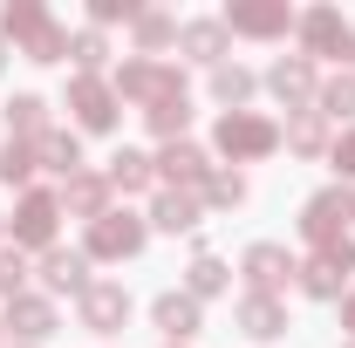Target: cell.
<instances>
[{"mask_svg": "<svg viewBox=\"0 0 355 348\" xmlns=\"http://www.w3.org/2000/svg\"><path fill=\"white\" fill-rule=\"evenodd\" d=\"M266 89H273L287 110H314V96H321V82H314V62H308V55H280V62L266 69Z\"/></svg>", "mask_w": 355, "mask_h": 348, "instance_id": "7c38bea8", "label": "cell"}, {"mask_svg": "<svg viewBox=\"0 0 355 348\" xmlns=\"http://www.w3.org/2000/svg\"><path fill=\"white\" fill-rule=\"evenodd\" d=\"M225 42H232V35H225L219 14H212V21H184V28H178V48H184L191 62H205V69H219V62H225Z\"/></svg>", "mask_w": 355, "mask_h": 348, "instance_id": "44dd1931", "label": "cell"}, {"mask_svg": "<svg viewBox=\"0 0 355 348\" xmlns=\"http://www.w3.org/2000/svg\"><path fill=\"white\" fill-rule=\"evenodd\" d=\"M280 143H287L294 157H328V150H335V137H328V116H321V110H294L287 130H280Z\"/></svg>", "mask_w": 355, "mask_h": 348, "instance_id": "ac0fdd59", "label": "cell"}, {"mask_svg": "<svg viewBox=\"0 0 355 348\" xmlns=\"http://www.w3.org/2000/svg\"><path fill=\"white\" fill-rule=\"evenodd\" d=\"M253 89H260V76H253V69H239V62H219V69H212V96H219L225 110H246V103H253Z\"/></svg>", "mask_w": 355, "mask_h": 348, "instance_id": "484cf974", "label": "cell"}, {"mask_svg": "<svg viewBox=\"0 0 355 348\" xmlns=\"http://www.w3.org/2000/svg\"><path fill=\"white\" fill-rule=\"evenodd\" d=\"M116 103H171V96H184V76H178L171 62H150V55H130L123 69H116Z\"/></svg>", "mask_w": 355, "mask_h": 348, "instance_id": "3957f363", "label": "cell"}, {"mask_svg": "<svg viewBox=\"0 0 355 348\" xmlns=\"http://www.w3.org/2000/svg\"><path fill=\"white\" fill-rule=\"evenodd\" d=\"M55 225H62V198L55 191H21V205L7 218V239H14V253H48L55 246Z\"/></svg>", "mask_w": 355, "mask_h": 348, "instance_id": "5b68a950", "label": "cell"}, {"mask_svg": "<svg viewBox=\"0 0 355 348\" xmlns=\"http://www.w3.org/2000/svg\"><path fill=\"white\" fill-rule=\"evenodd\" d=\"M144 123H150V130L164 137V143H178V137H184V123H191V96H171V103H150V110H144Z\"/></svg>", "mask_w": 355, "mask_h": 348, "instance_id": "f546056e", "label": "cell"}, {"mask_svg": "<svg viewBox=\"0 0 355 348\" xmlns=\"http://www.w3.org/2000/svg\"><path fill=\"white\" fill-rule=\"evenodd\" d=\"M328 164H335L342 177H355V123H349L342 137H335V150H328Z\"/></svg>", "mask_w": 355, "mask_h": 348, "instance_id": "d590c367", "label": "cell"}, {"mask_svg": "<svg viewBox=\"0 0 355 348\" xmlns=\"http://www.w3.org/2000/svg\"><path fill=\"white\" fill-rule=\"evenodd\" d=\"M349 273H355V239L321 246V253H308V260L294 266V280H301V294H308V301H342Z\"/></svg>", "mask_w": 355, "mask_h": 348, "instance_id": "8992f818", "label": "cell"}, {"mask_svg": "<svg viewBox=\"0 0 355 348\" xmlns=\"http://www.w3.org/2000/svg\"><path fill=\"white\" fill-rule=\"evenodd\" d=\"M28 177H35V143H14V137H7V150H0V184H21V191H28Z\"/></svg>", "mask_w": 355, "mask_h": 348, "instance_id": "d6a6232c", "label": "cell"}, {"mask_svg": "<svg viewBox=\"0 0 355 348\" xmlns=\"http://www.w3.org/2000/svg\"><path fill=\"white\" fill-rule=\"evenodd\" d=\"M314 110H321L328 123H342V116L355 123V69H342V76H328V82H321V96H314Z\"/></svg>", "mask_w": 355, "mask_h": 348, "instance_id": "83f0119b", "label": "cell"}, {"mask_svg": "<svg viewBox=\"0 0 355 348\" xmlns=\"http://www.w3.org/2000/svg\"><path fill=\"white\" fill-rule=\"evenodd\" d=\"M69 55H76V69H83V76H96V69L110 62V42H103V28H76V35H69Z\"/></svg>", "mask_w": 355, "mask_h": 348, "instance_id": "1f68e13d", "label": "cell"}, {"mask_svg": "<svg viewBox=\"0 0 355 348\" xmlns=\"http://www.w3.org/2000/svg\"><path fill=\"white\" fill-rule=\"evenodd\" d=\"M342 348H355V342H342Z\"/></svg>", "mask_w": 355, "mask_h": 348, "instance_id": "ab89813d", "label": "cell"}, {"mask_svg": "<svg viewBox=\"0 0 355 348\" xmlns=\"http://www.w3.org/2000/svg\"><path fill=\"white\" fill-rule=\"evenodd\" d=\"M0 69H7V42H0Z\"/></svg>", "mask_w": 355, "mask_h": 348, "instance_id": "74e56055", "label": "cell"}, {"mask_svg": "<svg viewBox=\"0 0 355 348\" xmlns=\"http://www.w3.org/2000/svg\"><path fill=\"white\" fill-rule=\"evenodd\" d=\"M76 307H83V328H89V335H123V321H130V294H123L116 280H96Z\"/></svg>", "mask_w": 355, "mask_h": 348, "instance_id": "8fae6325", "label": "cell"}, {"mask_svg": "<svg viewBox=\"0 0 355 348\" xmlns=\"http://www.w3.org/2000/svg\"><path fill=\"white\" fill-rule=\"evenodd\" d=\"M294 35H301V55L308 62H355V28L342 21V7H308L301 21H294Z\"/></svg>", "mask_w": 355, "mask_h": 348, "instance_id": "277c9868", "label": "cell"}, {"mask_svg": "<svg viewBox=\"0 0 355 348\" xmlns=\"http://www.w3.org/2000/svg\"><path fill=\"white\" fill-rule=\"evenodd\" d=\"M294 253H287V246H273V239H253V246H246V253H239V273H246V294H273V301H280V287H287V280H294Z\"/></svg>", "mask_w": 355, "mask_h": 348, "instance_id": "9c48e42d", "label": "cell"}, {"mask_svg": "<svg viewBox=\"0 0 355 348\" xmlns=\"http://www.w3.org/2000/svg\"><path fill=\"white\" fill-rule=\"evenodd\" d=\"M198 218H205V198L198 191H157L150 198V225L157 232H198Z\"/></svg>", "mask_w": 355, "mask_h": 348, "instance_id": "d6986e66", "label": "cell"}, {"mask_svg": "<svg viewBox=\"0 0 355 348\" xmlns=\"http://www.w3.org/2000/svg\"><path fill=\"white\" fill-rule=\"evenodd\" d=\"M42 28H48V7H42V0H7V7H0V42L28 48Z\"/></svg>", "mask_w": 355, "mask_h": 348, "instance_id": "603a6c76", "label": "cell"}, {"mask_svg": "<svg viewBox=\"0 0 355 348\" xmlns=\"http://www.w3.org/2000/svg\"><path fill=\"white\" fill-rule=\"evenodd\" d=\"M150 184H157V157H144V150L110 157V191H150Z\"/></svg>", "mask_w": 355, "mask_h": 348, "instance_id": "d4e9b609", "label": "cell"}, {"mask_svg": "<svg viewBox=\"0 0 355 348\" xmlns=\"http://www.w3.org/2000/svg\"><path fill=\"white\" fill-rule=\"evenodd\" d=\"M212 143H219L232 164H253V157H273V150H280V123H266V116H253V110H225Z\"/></svg>", "mask_w": 355, "mask_h": 348, "instance_id": "7a4b0ae2", "label": "cell"}, {"mask_svg": "<svg viewBox=\"0 0 355 348\" xmlns=\"http://www.w3.org/2000/svg\"><path fill=\"white\" fill-rule=\"evenodd\" d=\"M342 328H349V342H355V294H342Z\"/></svg>", "mask_w": 355, "mask_h": 348, "instance_id": "8d00e7d4", "label": "cell"}, {"mask_svg": "<svg viewBox=\"0 0 355 348\" xmlns=\"http://www.w3.org/2000/svg\"><path fill=\"white\" fill-rule=\"evenodd\" d=\"M171 42H178V21L164 14V7H144V14H137V55H150V62H157Z\"/></svg>", "mask_w": 355, "mask_h": 348, "instance_id": "4316f807", "label": "cell"}, {"mask_svg": "<svg viewBox=\"0 0 355 348\" xmlns=\"http://www.w3.org/2000/svg\"><path fill=\"white\" fill-rule=\"evenodd\" d=\"M116 89L103 82V76H76L69 82V116H76V130H116Z\"/></svg>", "mask_w": 355, "mask_h": 348, "instance_id": "30bf717a", "label": "cell"}, {"mask_svg": "<svg viewBox=\"0 0 355 348\" xmlns=\"http://www.w3.org/2000/svg\"><path fill=\"white\" fill-rule=\"evenodd\" d=\"M294 225H301V239H308L314 253H321V246H342L349 225H355V191H349V184H321L308 205H301Z\"/></svg>", "mask_w": 355, "mask_h": 348, "instance_id": "6da1fadb", "label": "cell"}, {"mask_svg": "<svg viewBox=\"0 0 355 348\" xmlns=\"http://www.w3.org/2000/svg\"><path fill=\"white\" fill-rule=\"evenodd\" d=\"M0 328H14L21 348H35V342L55 335V307H48L42 294H21V301H7V321H0Z\"/></svg>", "mask_w": 355, "mask_h": 348, "instance_id": "ffe728a7", "label": "cell"}, {"mask_svg": "<svg viewBox=\"0 0 355 348\" xmlns=\"http://www.w3.org/2000/svg\"><path fill=\"white\" fill-rule=\"evenodd\" d=\"M35 164H42V171H55L62 184H69V177L83 171V137H76V130H48L42 143H35Z\"/></svg>", "mask_w": 355, "mask_h": 348, "instance_id": "7402d4cb", "label": "cell"}, {"mask_svg": "<svg viewBox=\"0 0 355 348\" xmlns=\"http://www.w3.org/2000/svg\"><path fill=\"white\" fill-rule=\"evenodd\" d=\"M157 177H164V191H198V184L212 177V157H205L198 143H184V137H178V143L157 150Z\"/></svg>", "mask_w": 355, "mask_h": 348, "instance_id": "4fadbf2b", "label": "cell"}, {"mask_svg": "<svg viewBox=\"0 0 355 348\" xmlns=\"http://www.w3.org/2000/svg\"><path fill=\"white\" fill-rule=\"evenodd\" d=\"M0 239H7V218H0Z\"/></svg>", "mask_w": 355, "mask_h": 348, "instance_id": "f35d334b", "label": "cell"}, {"mask_svg": "<svg viewBox=\"0 0 355 348\" xmlns=\"http://www.w3.org/2000/svg\"><path fill=\"white\" fill-rule=\"evenodd\" d=\"M7 137H14V143H42V137H48V103H42V96L21 89V96L7 103Z\"/></svg>", "mask_w": 355, "mask_h": 348, "instance_id": "cb8c5ba5", "label": "cell"}, {"mask_svg": "<svg viewBox=\"0 0 355 348\" xmlns=\"http://www.w3.org/2000/svg\"><path fill=\"white\" fill-rule=\"evenodd\" d=\"M137 14H144L137 0H89V28H110V21H130L137 28Z\"/></svg>", "mask_w": 355, "mask_h": 348, "instance_id": "e575fe53", "label": "cell"}, {"mask_svg": "<svg viewBox=\"0 0 355 348\" xmlns=\"http://www.w3.org/2000/svg\"><path fill=\"white\" fill-rule=\"evenodd\" d=\"M198 198L219 205V212H232V205H246V177H239V171H212L205 184H198Z\"/></svg>", "mask_w": 355, "mask_h": 348, "instance_id": "4dcf8cb0", "label": "cell"}, {"mask_svg": "<svg viewBox=\"0 0 355 348\" xmlns=\"http://www.w3.org/2000/svg\"><path fill=\"white\" fill-rule=\"evenodd\" d=\"M219 21H225V35H246V42H280L301 14H294L287 0H232Z\"/></svg>", "mask_w": 355, "mask_h": 348, "instance_id": "ba28073f", "label": "cell"}, {"mask_svg": "<svg viewBox=\"0 0 355 348\" xmlns=\"http://www.w3.org/2000/svg\"><path fill=\"white\" fill-rule=\"evenodd\" d=\"M55 198H62V212H76V218H89V225H96V218L110 212V177H103V171H76Z\"/></svg>", "mask_w": 355, "mask_h": 348, "instance_id": "e0dca14e", "label": "cell"}, {"mask_svg": "<svg viewBox=\"0 0 355 348\" xmlns=\"http://www.w3.org/2000/svg\"><path fill=\"white\" fill-rule=\"evenodd\" d=\"M232 328H239V335H253V342H280V335H287V307L273 301V294H239Z\"/></svg>", "mask_w": 355, "mask_h": 348, "instance_id": "5bb4252c", "label": "cell"}, {"mask_svg": "<svg viewBox=\"0 0 355 348\" xmlns=\"http://www.w3.org/2000/svg\"><path fill=\"white\" fill-rule=\"evenodd\" d=\"M144 239H150V218L137 212H103L96 225H89V260H137L144 253Z\"/></svg>", "mask_w": 355, "mask_h": 348, "instance_id": "52a82bcc", "label": "cell"}, {"mask_svg": "<svg viewBox=\"0 0 355 348\" xmlns=\"http://www.w3.org/2000/svg\"><path fill=\"white\" fill-rule=\"evenodd\" d=\"M21 287H28V260L14 246H0V301H21Z\"/></svg>", "mask_w": 355, "mask_h": 348, "instance_id": "836d02e7", "label": "cell"}, {"mask_svg": "<svg viewBox=\"0 0 355 348\" xmlns=\"http://www.w3.org/2000/svg\"><path fill=\"white\" fill-rule=\"evenodd\" d=\"M225 280H232V273H225V260H212V253H198V260L184 266V294H191V301H212V294H225Z\"/></svg>", "mask_w": 355, "mask_h": 348, "instance_id": "f1b7e54d", "label": "cell"}, {"mask_svg": "<svg viewBox=\"0 0 355 348\" xmlns=\"http://www.w3.org/2000/svg\"><path fill=\"white\" fill-rule=\"evenodd\" d=\"M150 321H157V335H164V342H191V335H198V328H205V314H198V301H191V294H157V301H150Z\"/></svg>", "mask_w": 355, "mask_h": 348, "instance_id": "9a60e30c", "label": "cell"}, {"mask_svg": "<svg viewBox=\"0 0 355 348\" xmlns=\"http://www.w3.org/2000/svg\"><path fill=\"white\" fill-rule=\"evenodd\" d=\"M42 280H48V294H76V301L96 287L89 280V253H69V246H48L42 253Z\"/></svg>", "mask_w": 355, "mask_h": 348, "instance_id": "2e32d148", "label": "cell"}]
</instances>
